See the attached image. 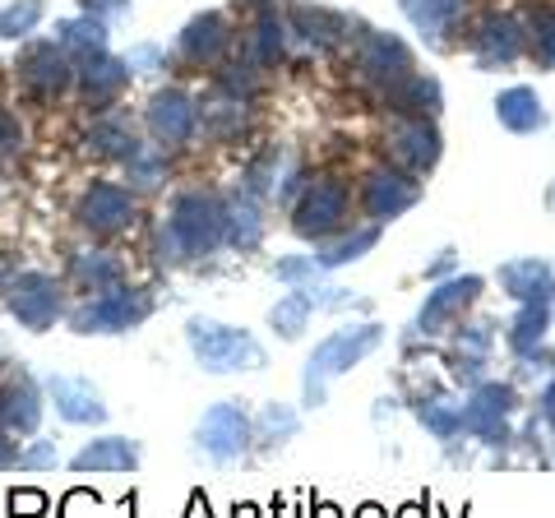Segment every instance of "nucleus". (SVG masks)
<instances>
[{
  "mask_svg": "<svg viewBox=\"0 0 555 518\" xmlns=\"http://www.w3.org/2000/svg\"><path fill=\"white\" fill-rule=\"evenodd\" d=\"M375 348H379V324H352V329H338L334 338H324L306 366V403H320L328 379L343 375L347 366H357Z\"/></svg>",
  "mask_w": 555,
  "mask_h": 518,
  "instance_id": "1",
  "label": "nucleus"
},
{
  "mask_svg": "<svg viewBox=\"0 0 555 518\" xmlns=\"http://www.w3.org/2000/svg\"><path fill=\"white\" fill-rule=\"evenodd\" d=\"M222 228H228V209L214 195H181L163 241H171L177 255H204L222 241Z\"/></svg>",
  "mask_w": 555,
  "mask_h": 518,
  "instance_id": "2",
  "label": "nucleus"
},
{
  "mask_svg": "<svg viewBox=\"0 0 555 518\" xmlns=\"http://www.w3.org/2000/svg\"><path fill=\"white\" fill-rule=\"evenodd\" d=\"M190 348L204 361L208 371H255L264 366V348L241 334L228 329V324H214V320H190Z\"/></svg>",
  "mask_w": 555,
  "mask_h": 518,
  "instance_id": "3",
  "label": "nucleus"
},
{
  "mask_svg": "<svg viewBox=\"0 0 555 518\" xmlns=\"http://www.w3.org/2000/svg\"><path fill=\"white\" fill-rule=\"evenodd\" d=\"M149 315V297L144 292H130V287H112L102 292L93 306H83L75 315V329L79 334H116V329H130Z\"/></svg>",
  "mask_w": 555,
  "mask_h": 518,
  "instance_id": "4",
  "label": "nucleus"
},
{
  "mask_svg": "<svg viewBox=\"0 0 555 518\" xmlns=\"http://www.w3.org/2000/svg\"><path fill=\"white\" fill-rule=\"evenodd\" d=\"M389 158L403 171H426L440 163V134L430 126V116H403L389 126Z\"/></svg>",
  "mask_w": 555,
  "mask_h": 518,
  "instance_id": "5",
  "label": "nucleus"
},
{
  "mask_svg": "<svg viewBox=\"0 0 555 518\" xmlns=\"http://www.w3.org/2000/svg\"><path fill=\"white\" fill-rule=\"evenodd\" d=\"M357 65H361V75H366L371 83H379V89L389 93L412 75V51L398 38H389V33H366V38H361Z\"/></svg>",
  "mask_w": 555,
  "mask_h": 518,
  "instance_id": "6",
  "label": "nucleus"
},
{
  "mask_svg": "<svg viewBox=\"0 0 555 518\" xmlns=\"http://www.w3.org/2000/svg\"><path fill=\"white\" fill-rule=\"evenodd\" d=\"M509 412H514L509 385H481L463 407V430L486 440V444H500L505 440V426H509Z\"/></svg>",
  "mask_w": 555,
  "mask_h": 518,
  "instance_id": "7",
  "label": "nucleus"
},
{
  "mask_svg": "<svg viewBox=\"0 0 555 518\" xmlns=\"http://www.w3.org/2000/svg\"><path fill=\"white\" fill-rule=\"evenodd\" d=\"M343 218H347V185L328 181V177L310 185L297 204V232L301 236H328L334 228H343Z\"/></svg>",
  "mask_w": 555,
  "mask_h": 518,
  "instance_id": "8",
  "label": "nucleus"
},
{
  "mask_svg": "<svg viewBox=\"0 0 555 518\" xmlns=\"http://www.w3.org/2000/svg\"><path fill=\"white\" fill-rule=\"evenodd\" d=\"M477 292H481V279L477 273H467V279H454V283H444V287H436L426 297V306H422V315H416V334H444L449 324H454L467 306L477 301Z\"/></svg>",
  "mask_w": 555,
  "mask_h": 518,
  "instance_id": "9",
  "label": "nucleus"
},
{
  "mask_svg": "<svg viewBox=\"0 0 555 518\" xmlns=\"http://www.w3.org/2000/svg\"><path fill=\"white\" fill-rule=\"evenodd\" d=\"M10 310L20 324H28V329H47V324H56L61 287L51 283L47 273H24V279L10 287Z\"/></svg>",
  "mask_w": 555,
  "mask_h": 518,
  "instance_id": "10",
  "label": "nucleus"
},
{
  "mask_svg": "<svg viewBox=\"0 0 555 518\" xmlns=\"http://www.w3.org/2000/svg\"><path fill=\"white\" fill-rule=\"evenodd\" d=\"M416 199H422V190H416V181L403 177V171H375L366 190H361V209L371 213V222H393L398 213H408Z\"/></svg>",
  "mask_w": 555,
  "mask_h": 518,
  "instance_id": "11",
  "label": "nucleus"
},
{
  "mask_svg": "<svg viewBox=\"0 0 555 518\" xmlns=\"http://www.w3.org/2000/svg\"><path fill=\"white\" fill-rule=\"evenodd\" d=\"M246 440H250V422L236 403H218L199 426V444L214 458H236L241 449H246Z\"/></svg>",
  "mask_w": 555,
  "mask_h": 518,
  "instance_id": "12",
  "label": "nucleus"
},
{
  "mask_svg": "<svg viewBox=\"0 0 555 518\" xmlns=\"http://www.w3.org/2000/svg\"><path fill=\"white\" fill-rule=\"evenodd\" d=\"M130 218H134V199L120 185H93L89 195L79 199V222L93 232H116V228H126Z\"/></svg>",
  "mask_w": 555,
  "mask_h": 518,
  "instance_id": "13",
  "label": "nucleus"
},
{
  "mask_svg": "<svg viewBox=\"0 0 555 518\" xmlns=\"http://www.w3.org/2000/svg\"><path fill=\"white\" fill-rule=\"evenodd\" d=\"M195 107H190V98L177 93V89H167L153 98V107H149V130L158 134V140L171 148V144H185L190 134H195Z\"/></svg>",
  "mask_w": 555,
  "mask_h": 518,
  "instance_id": "14",
  "label": "nucleus"
},
{
  "mask_svg": "<svg viewBox=\"0 0 555 518\" xmlns=\"http://www.w3.org/2000/svg\"><path fill=\"white\" fill-rule=\"evenodd\" d=\"M500 287L509 292L514 301H555V279H551V264L542 259H514V264L500 269Z\"/></svg>",
  "mask_w": 555,
  "mask_h": 518,
  "instance_id": "15",
  "label": "nucleus"
},
{
  "mask_svg": "<svg viewBox=\"0 0 555 518\" xmlns=\"http://www.w3.org/2000/svg\"><path fill=\"white\" fill-rule=\"evenodd\" d=\"M495 120L514 134H537L546 130V107L542 98H537L532 89H524V83H514V89H505L495 98Z\"/></svg>",
  "mask_w": 555,
  "mask_h": 518,
  "instance_id": "16",
  "label": "nucleus"
},
{
  "mask_svg": "<svg viewBox=\"0 0 555 518\" xmlns=\"http://www.w3.org/2000/svg\"><path fill=\"white\" fill-rule=\"evenodd\" d=\"M524 42L528 38H524V28H518V20H509V14H491L477 33V56H481V65H509V61H518Z\"/></svg>",
  "mask_w": 555,
  "mask_h": 518,
  "instance_id": "17",
  "label": "nucleus"
},
{
  "mask_svg": "<svg viewBox=\"0 0 555 518\" xmlns=\"http://www.w3.org/2000/svg\"><path fill=\"white\" fill-rule=\"evenodd\" d=\"M47 389H51V399H56V407L65 412L69 422H102V399H98L93 385L69 379V375H56Z\"/></svg>",
  "mask_w": 555,
  "mask_h": 518,
  "instance_id": "18",
  "label": "nucleus"
},
{
  "mask_svg": "<svg viewBox=\"0 0 555 518\" xmlns=\"http://www.w3.org/2000/svg\"><path fill=\"white\" fill-rule=\"evenodd\" d=\"M139 463V449L130 444V440H93L83 454L75 458V468L79 472H130Z\"/></svg>",
  "mask_w": 555,
  "mask_h": 518,
  "instance_id": "19",
  "label": "nucleus"
},
{
  "mask_svg": "<svg viewBox=\"0 0 555 518\" xmlns=\"http://www.w3.org/2000/svg\"><path fill=\"white\" fill-rule=\"evenodd\" d=\"M24 79L33 83L38 93H61L65 83H69V65H65V56L56 47H33L28 56H24Z\"/></svg>",
  "mask_w": 555,
  "mask_h": 518,
  "instance_id": "20",
  "label": "nucleus"
},
{
  "mask_svg": "<svg viewBox=\"0 0 555 518\" xmlns=\"http://www.w3.org/2000/svg\"><path fill=\"white\" fill-rule=\"evenodd\" d=\"M408 20L426 33L430 42H440L449 28H454V20L467 10V0H403Z\"/></svg>",
  "mask_w": 555,
  "mask_h": 518,
  "instance_id": "21",
  "label": "nucleus"
},
{
  "mask_svg": "<svg viewBox=\"0 0 555 518\" xmlns=\"http://www.w3.org/2000/svg\"><path fill=\"white\" fill-rule=\"evenodd\" d=\"M228 24H222V14H204V20H195L185 28V38H181V56L185 61H214L218 51H222V42H228V33H222Z\"/></svg>",
  "mask_w": 555,
  "mask_h": 518,
  "instance_id": "22",
  "label": "nucleus"
},
{
  "mask_svg": "<svg viewBox=\"0 0 555 518\" xmlns=\"http://www.w3.org/2000/svg\"><path fill=\"white\" fill-rule=\"evenodd\" d=\"M389 102L403 116H436L440 112V83L422 79V75H408L398 89H389Z\"/></svg>",
  "mask_w": 555,
  "mask_h": 518,
  "instance_id": "23",
  "label": "nucleus"
},
{
  "mask_svg": "<svg viewBox=\"0 0 555 518\" xmlns=\"http://www.w3.org/2000/svg\"><path fill=\"white\" fill-rule=\"evenodd\" d=\"M126 79H130V65H120V61H98L83 70V98L93 102V107H107V102L126 89Z\"/></svg>",
  "mask_w": 555,
  "mask_h": 518,
  "instance_id": "24",
  "label": "nucleus"
},
{
  "mask_svg": "<svg viewBox=\"0 0 555 518\" xmlns=\"http://www.w3.org/2000/svg\"><path fill=\"white\" fill-rule=\"evenodd\" d=\"M546 324H551V306H542V301H524V310H518L514 324H509V348L528 357L537 342L546 338Z\"/></svg>",
  "mask_w": 555,
  "mask_h": 518,
  "instance_id": "25",
  "label": "nucleus"
},
{
  "mask_svg": "<svg viewBox=\"0 0 555 518\" xmlns=\"http://www.w3.org/2000/svg\"><path fill=\"white\" fill-rule=\"evenodd\" d=\"M42 417L38 407V393H33V385L24 379V385H10L5 393H0V422L14 426V430H33Z\"/></svg>",
  "mask_w": 555,
  "mask_h": 518,
  "instance_id": "26",
  "label": "nucleus"
},
{
  "mask_svg": "<svg viewBox=\"0 0 555 518\" xmlns=\"http://www.w3.org/2000/svg\"><path fill=\"white\" fill-rule=\"evenodd\" d=\"M310 310H315V297H310V292H292L287 301L273 306V324H278V329H283L287 338H297V334L306 329Z\"/></svg>",
  "mask_w": 555,
  "mask_h": 518,
  "instance_id": "27",
  "label": "nucleus"
},
{
  "mask_svg": "<svg viewBox=\"0 0 555 518\" xmlns=\"http://www.w3.org/2000/svg\"><path fill=\"white\" fill-rule=\"evenodd\" d=\"M278 56H283V24H278V14L264 5L259 10V24H255V61L273 65Z\"/></svg>",
  "mask_w": 555,
  "mask_h": 518,
  "instance_id": "28",
  "label": "nucleus"
},
{
  "mask_svg": "<svg viewBox=\"0 0 555 518\" xmlns=\"http://www.w3.org/2000/svg\"><path fill=\"white\" fill-rule=\"evenodd\" d=\"M416 412H422V422L436 430L440 440H449V436H459V430H463V407L444 403V399H430V403H422Z\"/></svg>",
  "mask_w": 555,
  "mask_h": 518,
  "instance_id": "29",
  "label": "nucleus"
},
{
  "mask_svg": "<svg viewBox=\"0 0 555 518\" xmlns=\"http://www.w3.org/2000/svg\"><path fill=\"white\" fill-rule=\"evenodd\" d=\"M75 273H79L83 283H93V292H112L120 283V269L112 264L107 255H79L75 259Z\"/></svg>",
  "mask_w": 555,
  "mask_h": 518,
  "instance_id": "30",
  "label": "nucleus"
},
{
  "mask_svg": "<svg viewBox=\"0 0 555 518\" xmlns=\"http://www.w3.org/2000/svg\"><path fill=\"white\" fill-rule=\"evenodd\" d=\"M379 241V222H371V228H361L357 236H347V241H338V246H328L324 255H320V264H347V259H361V250H371Z\"/></svg>",
  "mask_w": 555,
  "mask_h": 518,
  "instance_id": "31",
  "label": "nucleus"
},
{
  "mask_svg": "<svg viewBox=\"0 0 555 518\" xmlns=\"http://www.w3.org/2000/svg\"><path fill=\"white\" fill-rule=\"evenodd\" d=\"M42 20V0H20V5L0 10V38H20V33H33Z\"/></svg>",
  "mask_w": 555,
  "mask_h": 518,
  "instance_id": "32",
  "label": "nucleus"
},
{
  "mask_svg": "<svg viewBox=\"0 0 555 518\" xmlns=\"http://www.w3.org/2000/svg\"><path fill=\"white\" fill-rule=\"evenodd\" d=\"M528 42H532V56L542 70H555V14H537L532 20V33H528Z\"/></svg>",
  "mask_w": 555,
  "mask_h": 518,
  "instance_id": "33",
  "label": "nucleus"
},
{
  "mask_svg": "<svg viewBox=\"0 0 555 518\" xmlns=\"http://www.w3.org/2000/svg\"><path fill=\"white\" fill-rule=\"evenodd\" d=\"M297 24L306 28V38H310V42H320V47H328V42H334L338 33H343V20H334V14H324V10L310 14L306 5L297 10Z\"/></svg>",
  "mask_w": 555,
  "mask_h": 518,
  "instance_id": "34",
  "label": "nucleus"
},
{
  "mask_svg": "<svg viewBox=\"0 0 555 518\" xmlns=\"http://www.w3.org/2000/svg\"><path fill=\"white\" fill-rule=\"evenodd\" d=\"M65 42H69V47H79V51H102L107 33H102L98 20H75V24H65Z\"/></svg>",
  "mask_w": 555,
  "mask_h": 518,
  "instance_id": "35",
  "label": "nucleus"
},
{
  "mask_svg": "<svg viewBox=\"0 0 555 518\" xmlns=\"http://www.w3.org/2000/svg\"><path fill=\"white\" fill-rule=\"evenodd\" d=\"M228 222H232V241H236V246H246V250H250L255 241H259V218H255L250 204H246V209H232Z\"/></svg>",
  "mask_w": 555,
  "mask_h": 518,
  "instance_id": "36",
  "label": "nucleus"
},
{
  "mask_svg": "<svg viewBox=\"0 0 555 518\" xmlns=\"http://www.w3.org/2000/svg\"><path fill=\"white\" fill-rule=\"evenodd\" d=\"M89 144H98V153H126V158H134V140L130 134H120V130H112V126H102Z\"/></svg>",
  "mask_w": 555,
  "mask_h": 518,
  "instance_id": "37",
  "label": "nucleus"
},
{
  "mask_svg": "<svg viewBox=\"0 0 555 518\" xmlns=\"http://www.w3.org/2000/svg\"><path fill=\"white\" fill-rule=\"evenodd\" d=\"M20 144H24V134H20V120H14L10 112H0V148H5V153H14Z\"/></svg>",
  "mask_w": 555,
  "mask_h": 518,
  "instance_id": "38",
  "label": "nucleus"
},
{
  "mask_svg": "<svg viewBox=\"0 0 555 518\" xmlns=\"http://www.w3.org/2000/svg\"><path fill=\"white\" fill-rule=\"evenodd\" d=\"M310 273V259H287V264H278V279H287V283H297Z\"/></svg>",
  "mask_w": 555,
  "mask_h": 518,
  "instance_id": "39",
  "label": "nucleus"
},
{
  "mask_svg": "<svg viewBox=\"0 0 555 518\" xmlns=\"http://www.w3.org/2000/svg\"><path fill=\"white\" fill-rule=\"evenodd\" d=\"M14 463H20V454H14V444L0 436V468H14Z\"/></svg>",
  "mask_w": 555,
  "mask_h": 518,
  "instance_id": "40",
  "label": "nucleus"
},
{
  "mask_svg": "<svg viewBox=\"0 0 555 518\" xmlns=\"http://www.w3.org/2000/svg\"><path fill=\"white\" fill-rule=\"evenodd\" d=\"M47 500L42 495H14V509H42Z\"/></svg>",
  "mask_w": 555,
  "mask_h": 518,
  "instance_id": "41",
  "label": "nucleus"
},
{
  "mask_svg": "<svg viewBox=\"0 0 555 518\" xmlns=\"http://www.w3.org/2000/svg\"><path fill=\"white\" fill-rule=\"evenodd\" d=\"M542 412H546V417H555V385L542 393Z\"/></svg>",
  "mask_w": 555,
  "mask_h": 518,
  "instance_id": "42",
  "label": "nucleus"
}]
</instances>
